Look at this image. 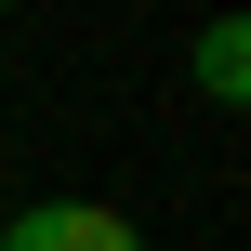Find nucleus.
I'll return each mask as SVG.
<instances>
[{"mask_svg": "<svg viewBox=\"0 0 251 251\" xmlns=\"http://www.w3.org/2000/svg\"><path fill=\"white\" fill-rule=\"evenodd\" d=\"M0 251H146V238H132V212H106V199H26V212L0 225Z\"/></svg>", "mask_w": 251, "mask_h": 251, "instance_id": "nucleus-1", "label": "nucleus"}, {"mask_svg": "<svg viewBox=\"0 0 251 251\" xmlns=\"http://www.w3.org/2000/svg\"><path fill=\"white\" fill-rule=\"evenodd\" d=\"M185 79H199L212 106H251V26H238V13H212V26L185 40Z\"/></svg>", "mask_w": 251, "mask_h": 251, "instance_id": "nucleus-2", "label": "nucleus"}]
</instances>
